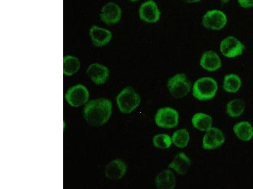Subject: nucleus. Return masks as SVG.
<instances>
[{"instance_id":"5701e85b","label":"nucleus","mask_w":253,"mask_h":189,"mask_svg":"<svg viewBox=\"0 0 253 189\" xmlns=\"http://www.w3.org/2000/svg\"><path fill=\"white\" fill-rule=\"evenodd\" d=\"M190 139L189 132L186 129H180L174 132L173 134L172 143L177 147L184 148L188 145Z\"/></svg>"},{"instance_id":"20e7f679","label":"nucleus","mask_w":253,"mask_h":189,"mask_svg":"<svg viewBox=\"0 0 253 189\" xmlns=\"http://www.w3.org/2000/svg\"><path fill=\"white\" fill-rule=\"evenodd\" d=\"M167 87L171 95L176 98L184 97L191 91V83L184 74H177L171 77Z\"/></svg>"},{"instance_id":"0eeeda50","label":"nucleus","mask_w":253,"mask_h":189,"mask_svg":"<svg viewBox=\"0 0 253 189\" xmlns=\"http://www.w3.org/2000/svg\"><path fill=\"white\" fill-rule=\"evenodd\" d=\"M227 22V16L218 10L209 11L206 13L203 19V26L214 31H220L224 28Z\"/></svg>"},{"instance_id":"4468645a","label":"nucleus","mask_w":253,"mask_h":189,"mask_svg":"<svg viewBox=\"0 0 253 189\" xmlns=\"http://www.w3.org/2000/svg\"><path fill=\"white\" fill-rule=\"evenodd\" d=\"M89 35L92 44L97 47L105 46L109 43L112 37V33L109 31L95 26L90 29Z\"/></svg>"},{"instance_id":"f03ea898","label":"nucleus","mask_w":253,"mask_h":189,"mask_svg":"<svg viewBox=\"0 0 253 189\" xmlns=\"http://www.w3.org/2000/svg\"><path fill=\"white\" fill-rule=\"evenodd\" d=\"M218 84L213 78L204 77L198 79L194 83L193 94L194 98L200 101L211 100L216 95Z\"/></svg>"},{"instance_id":"6ab92c4d","label":"nucleus","mask_w":253,"mask_h":189,"mask_svg":"<svg viewBox=\"0 0 253 189\" xmlns=\"http://www.w3.org/2000/svg\"><path fill=\"white\" fill-rule=\"evenodd\" d=\"M212 121L213 120L211 116L203 113L196 114L192 118V124L194 127L201 131H207L210 129L212 126Z\"/></svg>"},{"instance_id":"dca6fc26","label":"nucleus","mask_w":253,"mask_h":189,"mask_svg":"<svg viewBox=\"0 0 253 189\" xmlns=\"http://www.w3.org/2000/svg\"><path fill=\"white\" fill-rule=\"evenodd\" d=\"M191 165V160L184 153H179L176 155L175 158L169 167L173 170L180 175H186Z\"/></svg>"},{"instance_id":"ddd939ff","label":"nucleus","mask_w":253,"mask_h":189,"mask_svg":"<svg viewBox=\"0 0 253 189\" xmlns=\"http://www.w3.org/2000/svg\"><path fill=\"white\" fill-rule=\"evenodd\" d=\"M127 166L121 159H117L111 161L106 166L105 176L110 180L116 181L122 179L126 175Z\"/></svg>"},{"instance_id":"2eb2a0df","label":"nucleus","mask_w":253,"mask_h":189,"mask_svg":"<svg viewBox=\"0 0 253 189\" xmlns=\"http://www.w3.org/2000/svg\"><path fill=\"white\" fill-rule=\"evenodd\" d=\"M200 65L207 71H215L221 67V62L215 52L209 51L203 54L201 58Z\"/></svg>"},{"instance_id":"cd10ccee","label":"nucleus","mask_w":253,"mask_h":189,"mask_svg":"<svg viewBox=\"0 0 253 189\" xmlns=\"http://www.w3.org/2000/svg\"><path fill=\"white\" fill-rule=\"evenodd\" d=\"M130 1H138V0H129Z\"/></svg>"},{"instance_id":"f3484780","label":"nucleus","mask_w":253,"mask_h":189,"mask_svg":"<svg viewBox=\"0 0 253 189\" xmlns=\"http://www.w3.org/2000/svg\"><path fill=\"white\" fill-rule=\"evenodd\" d=\"M155 184L158 189H174L176 184L175 175L170 170L162 171L156 178Z\"/></svg>"},{"instance_id":"6e6552de","label":"nucleus","mask_w":253,"mask_h":189,"mask_svg":"<svg viewBox=\"0 0 253 189\" xmlns=\"http://www.w3.org/2000/svg\"><path fill=\"white\" fill-rule=\"evenodd\" d=\"M245 46L237 38L230 36L225 38L220 44V51L225 57L233 58L243 54Z\"/></svg>"},{"instance_id":"1a4fd4ad","label":"nucleus","mask_w":253,"mask_h":189,"mask_svg":"<svg viewBox=\"0 0 253 189\" xmlns=\"http://www.w3.org/2000/svg\"><path fill=\"white\" fill-rule=\"evenodd\" d=\"M224 134L220 129L216 127H211L207 130L203 139V147L205 150L216 149L224 143Z\"/></svg>"},{"instance_id":"412c9836","label":"nucleus","mask_w":253,"mask_h":189,"mask_svg":"<svg viewBox=\"0 0 253 189\" xmlns=\"http://www.w3.org/2000/svg\"><path fill=\"white\" fill-rule=\"evenodd\" d=\"M242 85L240 77L235 74H230L225 76L223 80V89L229 93H236Z\"/></svg>"},{"instance_id":"aec40b11","label":"nucleus","mask_w":253,"mask_h":189,"mask_svg":"<svg viewBox=\"0 0 253 189\" xmlns=\"http://www.w3.org/2000/svg\"><path fill=\"white\" fill-rule=\"evenodd\" d=\"M81 63L76 57L66 56L63 58V74L66 76H72L80 68Z\"/></svg>"},{"instance_id":"a878e982","label":"nucleus","mask_w":253,"mask_h":189,"mask_svg":"<svg viewBox=\"0 0 253 189\" xmlns=\"http://www.w3.org/2000/svg\"><path fill=\"white\" fill-rule=\"evenodd\" d=\"M184 1L187 2L189 3H197V2L200 1L201 0H184Z\"/></svg>"},{"instance_id":"9d476101","label":"nucleus","mask_w":253,"mask_h":189,"mask_svg":"<svg viewBox=\"0 0 253 189\" xmlns=\"http://www.w3.org/2000/svg\"><path fill=\"white\" fill-rule=\"evenodd\" d=\"M139 17L148 23H156L160 18V12L157 4L153 0H148L141 4L139 8Z\"/></svg>"},{"instance_id":"393cba45","label":"nucleus","mask_w":253,"mask_h":189,"mask_svg":"<svg viewBox=\"0 0 253 189\" xmlns=\"http://www.w3.org/2000/svg\"><path fill=\"white\" fill-rule=\"evenodd\" d=\"M238 3L243 8L253 7V0H238Z\"/></svg>"},{"instance_id":"4be33fe9","label":"nucleus","mask_w":253,"mask_h":189,"mask_svg":"<svg viewBox=\"0 0 253 189\" xmlns=\"http://www.w3.org/2000/svg\"><path fill=\"white\" fill-rule=\"evenodd\" d=\"M245 110V103L241 99H234L228 103L227 113L231 118H238L244 113Z\"/></svg>"},{"instance_id":"39448f33","label":"nucleus","mask_w":253,"mask_h":189,"mask_svg":"<svg viewBox=\"0 0 253 189\" xmlns=\"http://www.w3.org/2000/svg\"><path fill=\"white\" fill-rule=\"evenodd\" d=\"M179 115L177 110L170 107L162 108L158 110L155 116V123L158 127L172 129L177 127Z\"/></svg>"},{"instance_id":"bb28decb","label":"nucleus","mask_w":253,"mask_h":189,"mask_svg":"<svg viewBox=\"0 0 253 189\" xmlns=\"http://www.w3.org/2000/svg\"><path fill=\"white\" fill-rule=\"evenodd\" d=\"M230 0H221V1L223 3H227Z\"/></svg>"},{"instance_id":"9b49d317","label":"nucleus","mask_w":253,"mask_h":189,"mask_svg":"<svg viewBox=\"0 0 253 189\" xmlns=\"http://www.w3.org/2000/svg\"><path fill=\"white\" fill-rule=\"evenodd\" d=\"M122 17V10L118 4L108 3L103 6L100 13V19L104 23L112 25L118 23Z\"/></svg>"},{"instance_id":"b1692460","label":"nucleus","mask_w":253,"mask_h":189,"mask_svg":"<svg viewBox=\"0 0 253 189\" xmlns=\"http://www.w3.org/2000/svg\"><path fill=\"white\" fill-rule=\"evenodd\" d=\"M153 143L156 148H160V149H167L170 147L172 140L169 135L160 134L156 135L153 138Z\"/></svg>"},{"instance_id":"7ed1b4c3","label":"nucleus","mask_w":253,"mask_h":189,"mask_svg":"<svg viewBox=\"0 0 253 189\" xmlns=\"http://www.w3.org/2000/svg\"><path fill=\"white\" fill-rule=\"evenodd\" d=\"M117 103L121 112L130 114L139 106L141 97L132 87H128L117 96Z\"/></svg>"},{"instance_id":"f257e3e1","label":"nucleus","mask_w":253,"mask_h":189,"mask_svg":"<svg viewBox=\"0 0 253 189\" xmlns=\"http://www.w3.org/2000/svg\"><path fill=\"white\" fill-rule=\"evenodd\" d=\"M112 113V103L106 98L94 99L84 109L85 120L89 125L99 127L107 123Z\"/></svg>"},{"instance_id":"f8f14e48","label":"nucleus","mask_w":253,"mask_h":189,"mask_svg":"<svg viewBox=\"0 0 253 189\" xmlns=\"http://www.w3.org/2000/svg\"><path fill=\"white\" fill-rule=\"evenodd\" d=\"M109 73L108 67L97 63L90 65L87 70V76L96 85L107 82Z\"/></svg>"},{"instance_id":"423d86ee","label":"nucleus","mask_w":253,"mask_h":189,"mask_svg":"<svg viewBox=\"0 0 253 189\" xmlns=\"http://www.w3.org/2000/svg\"><path fill=\"white\" fill-rule=\"evenodd\" d=\"M65 97L67 102L72 107H79L87 102L89 99V92L84 85H76L68 90Z\"/></svg>"},{"instance_id":"a211bd4d","label":"nucleus","mask_w":253,"mask_h":189,"mask_svg":"<svg viewBox=\"0 0 253 189\" xmlns=\"http://www.w3.org/2000/svg\"><path fill=\"white\" fill-rule=\"evenodd\" d=\"M234 133L243 141H249L253 137V128L250 123L243 121L236 124L234 127Z\"/></svg>"}]
</instances>
